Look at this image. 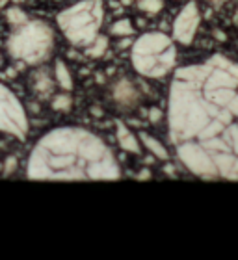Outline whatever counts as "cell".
<instances>
[{"mask_svg": "<svg viewBox=\"0 0 238 260\" xmlns=\"http://www.w3.org/2000/svg\"><path fill=\"white\" fill-rule=\"evenodd\" d=\"M58 26L75 47H87L99 36L104 22L103 0H80L58 15Z\"/></svg>", "mask_w": 238, "mask_h": 260, "instance_id": "cell-5", "label": "cell"}, {"mask_svg": "<svg viewBox=\"0 0 238 260\" xmlns=\"http://www.w3.org/2000/svg\"><path fill=\"white\" fill-rule=\"evenodd\" d=\"M71 104H73V101H71V97L67 93L56 95V97L52 99V110H56V112H67V110L71 108Z\"/></svg>", "mask_w": 238, "mask_h": 260, "instance_id": "cell-16", "label": "cell"}, {"mask_svg": "<svg viewBox=\"0 0 238 260\" xmlns=\"http://www.w3.org/2000/svg\"><path fill=\"white\" fill-rule=\"evenodd\" d=\"M136 179H138V180H147V179H151V171H147V169H145V171H141V173L138 175Z\"/></svg>", "mask_w": 238, "mask_h": 260, "instance_id": "cell-19", "label": "cell"}, {"mask_svg": "<svg viewBox=\"0 0 238 260\" xmlns=\"http://www.w3.org/2000/svg\"><path fill=\"white\" fill-rule=\"evenodd\" d=\"M54 75H56V82H58V86L62 87V89H65V91H71V89H73V76H71L65 61L56 60Z\"/></svg>", "mask_w": 238, "mask_h": 260, "instance_id": "cell-11", "label": "cell"}, {"mask_svg": "<svg viewBox=\"0 0 238 260\" xmlns=\"http://www.w3.org/2000/svg\"><path fill=\"white\" fill-rule=\"evenodd\" d=\"M30 180H117L121 168L97 134L80 126H60L34 145L26 164Z\"/></svg>", "mask_w": 238, "mask_h": 260, "instance_id": "cell-2", "label": "cell"}, {"mask_svg": "<svg viewBox=\"0 0 238 260\" xmlns=\"http://www.w3.org/2000/svg\"><path fill=\"white\" fill-rule=\"evenodd\" d=\"M130 61L145 78H164L177 65L175 39L164 32H145L130 47Z\"/></svg>", "mask_w": 238, "mask_h": 260, "instance_id": "cell-3", "label": "cell"}, {"mask_svg": "<svg viewBox=\"0 0 238 260\" xmlns=\"http://www.w3.org/2000/svg\"><path fill=\"white\" fill-rule=\"evenodd\" d=\"M54 50V30L43 21L28 19L13 26L8 38V52L13 60L26 65L47 61Z\"/></svg>", "mask_w": 238, "mask_h": 260, "instance_id": "cell-4", "label": "cell"}, {"mask_svg": "<svg viewBox=\"0 0 238 260\" xmlns=\"http://www.w3.org/2000/svg\"><path fill=\"white\" fill-rule=\"evenodd\" d=\"M138 138H140V141H141V147H145L147 151L151 152L157 160L168 162V160H169V151L164 147L162 141H158L155 136L147 134V132H140V134H138Z\"/></svg>", "mask_w": 238, "mask_h": 260, "instance_id": "cell-10", "label": "cell"}, {"mask_svg": "<svg viewBox=\"0 0 238 260\" xmlns=\"http://www.w3.org/2000/svg\"><path fill=\"white\" fill-rule=\"evenodd\" d=\"M28 114L22 103L10 87L0 82V134H10L19 141L28 136Z\"/></svg>", "mask_w": 238, "mask_h": 260, "instance_id": "cell-6", "label": "cell"}, {"mask_svg": "<svg viewBox=\"0 0 238 260\" xmlns=\"http://www.w3.org/2000/svg\"><path fill=\"white\" fill-rule=\"evenodd\" d=\"M0 61H2V56H0Z\"/></svg>", "mask_w": 238, "mask_h": 260, "instance_id": "cell-24", "label": "cell"}, {"mask_svg": "<svg viewBox=\"0 0 238 260\" xmlns=\"http://www.w3.org/2000/svg\"><path fill=\"white\" fill-rule=\"evenodd\" d=\"M162 117H164V112L160 108H155V106L149 108V121H151V123H158Z\"/></svg>", "mask_w": 238, "mask_h": 260, "instance_id": "cell-17", "label": "cell"}, {"mask_svg": "<svg viewBox=\"0 0 238 260\" xmlns=\"http://www.w3.org/2000/svg\"><path fill=\"white\" fill-rule=\"evenodd\" d=\"M138 97L140 95H138L136 87L132 86V82L129 78H121L114 86V99L123 106H134L138 103Z\"/></svg>", "mask_w": 238, "mask_h": 260, "instance_id": "cell-9", "label": "cell"}, {"mask_svg": "<svg viewBox=\"0 0 238 260\" xmlns=\"http://www.w3.org/2000/svg\"><path fill=\"white\" fill-rule=\"evenodd\" d=\"M138 8L147 15H157L164 8L162 0H138Z\"/></svg>", "mask_w": 238, "mask_h": 260, "instance_id": "cell-14", "label": "cell"}, {"mask_svg": "<svg viewBox=\"0 0 238 260\" xmlns=\"http://www.w3.org/2000/svg\"><path fill=\"white\" fill-rule=\"evenodd\" d=\"M6 19H8V22H10L11 26H17V24H22L24 21H28V15L15 6V8L6 10Z\"/></svg>", "mask_w": 238, "mask_h": 260, "instance_id": "cell-15", "label": "cell"}, {"mask_svg": "<svg viewBox=\"0 0 238 260\" xmlns=\"http://www.w3.org/2000/svg\"><path fill=\"white\" fill-rule=\"evenodd\" d=\"M115 136H117V143L123 151L130 152V154H140L141 152V141L140 138L125 125L123 121L115 123Z\"/></svg>", "mask_w": 238, "mask_h": 260, "instance_id": "cell-8", "label": "cell"}, {"mask_svg": "<svg viewBox=\"0 0 238 260\" xmlns=\"http://www.w3.org/2000/svg\"><path fill=\"white\" fill-rule=\"evenodd\" d=\"M175 156L203 180L238 182V61L209 56L175 71L168 95Z\"/></svg>", "mask_w": 238, "mask_h": 260, "instance_id": "cell-1", "label": "cell"}, {"mask_svg": "<svg viewBox=\"0 0 238 260\" xmlns=\"http://www.w3.org/2000/svg\"><path fill=\"white\" fill-rule=\"evenodd\" d=\"M17 168V158H8L6 160V169H4V175H10L13 169Z\"/></svg>", "mask_w": 238, "mask_h": 260, "instance_id": "cell-18", "label": "cell"}, {"mask_svg": "<svg viewBox=\"0 0 238 260\" xmlns=\"http://www.w3.org/2000/svg\"><path fill=\"white\" fill-rule=\"evenodd\" d=\"M119 47H121V49H127V47H132V41H130L129 38H127V39H123V41H121V45H119Z\"/></svg>", "mask_w": 238, "mask_h": 260, "instance_id": "cell-20", "label": "cell"}, {"mask_svg": "<svg viewBox=\"0 0 238 260\" xmlns=\"http://www.w3.org/2000/svg\"><path fill=\"white\" fill-rule=\"evenodd\" d=\"M110 34L112 36H117V38H130L134 34V26H132V21L130 19H119L115 21L112 26H110Z\"/></svg>", "mask_w": 238, "mask_h": 260, "instance_id": "cell-12", "label": "cell"}, {"mask_svg": "<svg viewBox=\"0 0 238 260\" xmlns=\"http://www.w3.org/2000/svg\"><path fill=\"white\" fill-rule=\"evenodd\" d=\"M134 2V0H119V4H123V6H130Z\"/></svg>", "mask_w": 238, "mask_h": 260, "instance_id": "cell-21", "label": "cell"}, {"mask_svg": "<svg viewBox=\"0 0 238 260\" xmlns=\"http://www.w3.org/2000/svg\"><path fill=\"white\" fill-rule=\"evenodd\" d=\"M212 2H220V0H212Z\"/></svg>", "mask_w": 238, "mask_h": 260, "instance_id": "cell-23", "label": "cell"}, {"mask_svg": "<svg viewBox=\"0 0 238 260\" xmlns=\"http://www.w3.org/2000/svg\"><path fill=\"white\" fill-rule=\"evenodd\" d=\"M201 24V13L199 8L194 0H190L183 6V10L178 11V15L173 21V39L175 43L181 45H192V41L197 36Z\"/></svg>", "mask_w": 238, "mask_h": 260, "instance_id": "cell-7", "label": "cell"}, {"mask_svg": "<svg viewBox=\"0 0 238 260\" xmlns=\"http://www.w3.org/2000/svg\"><path fill=\"white\" fill-rule=\"evenodd\" d=\"M106 49H108V38L97 36V38L93 39V43L86 47V54L92 56V58H101Z\"/></svg>", "mask_w": 238, "mask_h": 260, "instance_id": "cell-13", "label": "cell"}, {"mask_svg": "<svg viewBox=\"0 0 238 260\" xmlns=\"http://www.w3.org/2000/svg\"><path fill=\"white\" fill-rule=\"evenodd\" d=\"M13 2H15V4H19V2H22V0H13Z\"/></svg>", "mask_w": 238, "mask_h": 260, "instance_id": "cell-22", "label": "cell"}]
</instances>
